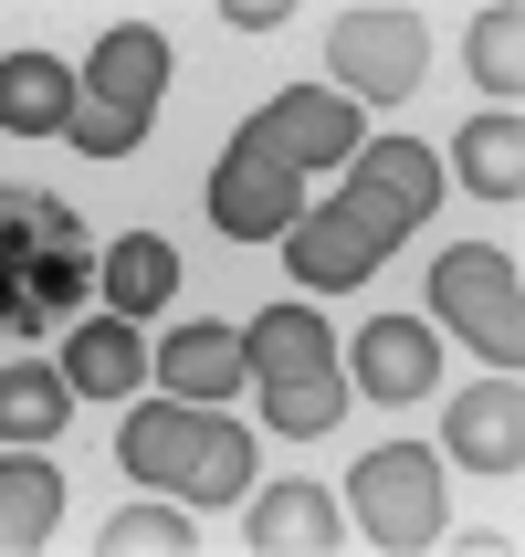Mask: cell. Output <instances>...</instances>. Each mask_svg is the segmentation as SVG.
Returning a JSON list of instances; mask_svg holds the SVG:
<instances>
[{"label": "cell", "instance_id": "obj_12", "mask_svg": "<svg viewBox=\"0 0 525 557\" xmlns=\"http://www.w3.org/2000/svg\"><path fill=\"white\" fill-rule=\"evenodd\" d=\"M148 369L168 379V400H232V389H252V347L232 326H179Z\"/></svg>", "mask_w": 525, "mask_h": 557}, {"label": "cell", "instance_id": "obj_16", "mask_svg": "<svg viewBox=\"0 0 525 557\" xmlns=\"http://www.w3.org/2000/svg\"><path fill=\"white\" fill-rule=\"evenodd\" d=\"M95 284H105V306L137 326V315H158V306H168V284H179V252L158 243V232H126V243H105V252H95Z\"/></svg>", "mask_w": 525, "mask_h": 557}, {"label": "cell", "instance_id": "obj_22", "mask_svg": "<svg viewBox=\"0 0 525 557\" xmlns=\"http://www.w3.org/2000/svg\"><path fill=\"white\" fill-rule=\"evenodd\" d=\"M63 410H74L63 369H0V442H53Z\"/></svg>", "mask_w": 525, "mask_h": 557}, {"label": "cell", "instance_id": "obj_24", "mask_svg": "<svg viewBox=\"0 0 525 557\" xmlns=\"http://www.w3.org/2000/svg\"><path fill=\"white\" fill-rule=\"evenodd\" d=\"M95 547L105 557H179V547H200V536H189V516L179 505H126V516H105V536H95Z\"/></svg>", "mask_w": 525, "mask_h": 557}, {"label": "cell", "instance_id": "obj_11", "mask_svg": "<svg viewBox=\"0 0 525 557\" xmlns=\"http://www.w3.org/2000/svg\"><path fill=\"white\" fill-rule=\"evenodd\" d=\"M347 369H358V389H368V400H421V389L441 379V337L421 326V315H378L368 337H358V358H347Z\"/></svg>", "mask_w": 525, "mask_h": 557}, {"label": "cell", "instance_id": "obj_5", "mask_svg": "<svg viewBox=\"0 0 525 557\" xmlns=\"http://www.w3.org/2000/svg\"><path fill=\"white\" fill-rule=\"evenodd\" d=\"M347 505H358V527H368V547H432L441 536V463L421 453V442H389V453H368V463L347 473Z\"/></svg>", "mask_w": 525, "mask_h": 557}, {"label": "cell", "instance_id": "obj_17", "mask_svg": "<svg viewBox=\"0 0 525 557\" xmlns=\"http://www.w3.org/2000/svg\"><path fill=\"white\" fill-rule=\"evenodd\" d=\"M252 379H315V369H337V337H326V315L315 306H274V315H252Z\"/></svg>", "mask_w": 525, "mask_h": 557}, {"label": "cell", "instance_id": "obj_7", "mask_svg": "<svg viewBox=\"0 0 525 557\" xmlns=\"http://www.w3.org/2000/svg\"><path fill=\"white\" fill-rule=\"evenodd\" d=\"M337 95H368V106H400V95H421V74H432V32H421V11H337Z\"/></svg>", "mask_w": 525, "mask_h": 557}, {"label": "cell", "instance_id": "obj_14", "mask_svg": "<svg viewBox=\"0 0 525 557\" xmlns=\"http://www.w3.org/2000/svg\"><path fill=\"white\" fill-rule=\"evenodd\" d=\"M137 379H148V347H137V326H126V315L74 326V347H63V389H74V400H126Z\"/></svg>", "mask_w": 525, "mask_h": 557}, {"label": "cell", "instance_id": "obj_25", "mask_svg": "<svg viewBox=\"0 0 525 557\" xmlns=\"http://www.w3.org/2000/svg\"><path fill=\"white\" fill-rule=\"evenodd\" d=\"M232 32H284V0H232Z\"/></svg>", "mask_w": 525, "mask_h": 557}, {"label": "cell", "instance_id": "obj_23", "mask_svg": "<svg viewBox=\"0 0 525 557\" xmlns=\"http://www.w3.org/2000/svg\"><path fill=\"white\" fill-rule=\"evenodd\" d=\"M473 74H484L495 106H515V85H525V11H484V22H473Z\"/></svg>", "mask_w": 525, "mask_h": 557}, {"label": "cell", "instance_id": "obj_18", "mask_svg": "<svg viewBox=\"0 0 525 557\" xmlns=\"http://www.w3.org/2000/svg\"><path fill=\"white\" fill-rule=\"evenodd\" d=\"M252 547H337V495L326 484H274V495H252Z\"/></svg>", "mask_w": 525, "mask_h": 557}, {"label": "cell", "instance_id": "obj_6", "mask_svg": "<svg viewBox=\"0 0 525 557\" xmlns=\"http://www.w3.org/2000/svg\"><path fill=\"white\" fill-rule=\"evenodd\" d=\"M432 306L463 326L495 369H515L525 358V284H515V263L504 252H484V243H463V252H441L432 263Z\"/></svg>", "mask_w": 525, "mask_h": 557}, {"label": "cell", "instance_id": "obj_20", "mask_svg": "<svg viewBox=\"0 0 525 557\" xmlns=\"http://www.w3.org/2000/svg\"><path fill=\"white\" fill-rule=\"evenodd\" d=\"M463 180L484 189V200H515L525 189V116L515 106H495V116L463 126Z\"/></svg>", "mask_w": 525, "mask_h": 557}, {"label": "cell", "instance_id": "obj_1", "mask_svg": "<svg viewBox=\"0 0 525 557\" xmlns=\"http://www.w3.org/2000/svg\"><path fill=\"white\" fill-rule=\"evenodd\" d=\"M85 221L42 189H0V337H53L63 315H85Z\"/></svg>", "mask_w": 525, "mask_h": 557}, {"label": "cell", "instance_id": "obj_15", "mask_svg": "<svg viewBox=\"0 0 525 557\" xmlns=\"http://www.w3.org/2000/svg\"><path fill=\"white\" fill-rule=\"evenodd\" d=\"M0 126H11V137H53V126H74V63H63V53H11V63H0Z\"/></svg>", "mask_w": 525, "mask_h": 557}, {"label": "cell", "instance_id": "obj_10", "mask_svg": "<svg viewBox=\"0 0 525 557\" xmlns=\"http://www.w3.org/2000/svg\"><path fill=\"white\" fill-rule=\"evenodd\" d=\"M441 453H452V463H473V473H515V463H525V389H515V369L473 379L463 400H452Z\"/></svg>", "mask_w": 525, "mask_h": 557}, {"label": "cell", "instance_id": "obj_13", "mask_svg": "<svg viewBox=\"0 0 525 557\" xmlns=\"http://www.w3.org/2000/svg\"><path fill=\"white\" fill-rule=\"evenodd\" d=\"M284 263H295V284H368V274H378V243L337 211V200H326V211H295Z\"/></svg>", "mask_w": 525, "mask_h": 557}, {"label": "cell", "instance_id": "obj_19", "mask_svg": "<svg viewBox=\"0 0 525 557\" xmlns=\"http://www.w3.org/2000/svg\"><path fill=\"white\" fill-rule=\"evenodd\" d=\"M53 516H63V473L11 453V463H0V547H42Z\"/></svg>", "mask_w": 525, "mask_h": 557}, {"label": "cell", "instance_id": "obj_3", "mask_svg": "<svg viewBox=\"0 0 525 557\" xmlns=\"http://www.w3.org/2000/svg\"><path fill=\"white\" fill-rule=\"evenodd\" d=\"M158 95H168V32L116 22L85 53V85H74V126H63V137H74L85 158H126L137 137H148Z\"/></svg>", "mask_w": 525, "mask_h": 557}, {"label": "cell", "instance_id": "obj_4", "mask_svg": "<svg viewBox=\"0 0 525 557\" xmlns=\"http://www.w3.org/2000/svg\"><path fill=\"white\" fill-rule=\"evenodd\" d=\"M337 211L368 232L378 252L400 243V232H421V211H441V158L421 148V137H368V148L347 158V189Z\"/></svg>", "mask_w": 525, "mask_h": 557}, {"label": "cell", "instance_id": "obj_2", "mask_svg": "<svg viewBox=\"0 0 525 557\" xmlns=\"http://www.w3.org/2000/svg\"><path fill=\"white\" fill-rule=\"evenodd\" d=\"M126 473L158 484V495H189V505H242L252 495V442L221 421L211 400H148L126 421Z\"/></svg>", "mask_w": 525, "mask_h": 557}, {"label": "cell", "instance_id": "obj_21", "mask_svg": "<svg viewBox=\"0 0 525 557\" xmlns=\"http://www.w3.org/2000/svg\"><path fill=\"white\" fill-rule=\"evenodd\" d=\"M263 421H274L284 442L337 432V421H347V379H337V369H315V379H263Z\"/></svg>", "mask_w": 525, "mask_h": 557}, {"label": "cell", "instance_id": "obj_9", "mask_svg": "<svg viewBox=\"0 0 525 557\" xmlns=\"http://www.w3.org/2000/svg\"><path fill=\"white\" fill-rule=\"evenodd\" d=\"M252 137L305 180V169H347V158L368 148V126H358V106H347L337 85H295V95H274L263 116H252Z\"/></svg>", "mask_w": 525, "mask_h": 557}, {"label": "cell", "instance_id": "obj_8", "mask_svg": "<svg viewBox=\"0 0 525 557\" xmlns=\"http://www.w3.org/2000/svg\"><path fill=\"white\" fill-rule=\"evenodd\" d=\"M295 211H305V180H295V169L242 126V137L221 148V169H211V221L232 232V243H284Z\"/></svg>", "mask_w": 525, "mask_h": 557}]
</instances>
